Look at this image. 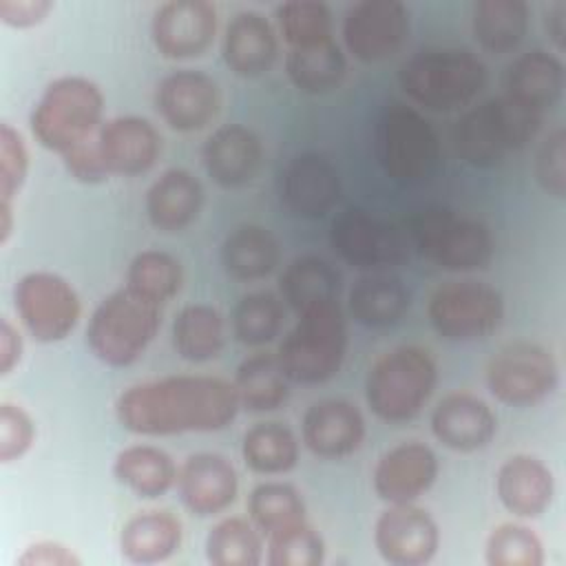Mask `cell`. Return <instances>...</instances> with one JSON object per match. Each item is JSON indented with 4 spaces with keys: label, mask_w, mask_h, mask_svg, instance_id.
Here are the masks:
<instances>
[{
    "label": "cell",
    "mask_w": 566,
    "mask_h": 566,
    "mask_svg": "<svg viewBox=\"0 0 566 566\" xmlns=\"http://www.w3.org/2000/svg\"><path fill=\"white\" fill-rule=\"evenodd\" d=\"M15 312L38 343L64 340L77 325L82 305L73 285L53 272H29L13 290Z\"/></svg>",
    "instance_id": "4fadbf2b"
},
{
    "label": "cell",
    "mask_w": 566,
    "mask_h": 566,
    "mask_svg": "<svg viewBox=\"0 0 566 566\" xmlns=\"http://www.w3.org/2000/svg\"><path fill=\"white\" fill-rule=\"evenodd\" d=\"M35 440V424L31 416L13 405L2 402L0 405V460L13 462L20 460Z\"/></svg>",
    "instance_id": "c3c4849f"
},
{
    "label": "cell",
    "mask_w": 566,
    "mask_h": 566,
    "mask_svg": "<svg viewBox=\"0 0 566 566\" xmlns=\"http://www.w3.org/2000/svg\"><path fill=\"white\" fill-rule=\"evenodd\" d=\"M248 513L252 524L268 537L279 528L305 520V502L287 482H263L252 489Z\"/></svg>",
    "instance_id": "60d3db41"
},
{
    "label": "cell",
    "mask_w": 566,
    "mask_h": 566,
    "mask_svg": "<svg viewBox=\"0 0 566 566\" xmlns=\"http://www.w3.org/2000/svg\"><path fill=\"white\" fill-rule=\"evenodd\" d=\"M398 84L413 104L447 113L478 97L486 84V66L467 49L431 46L400 64Z\"/></svg>",
    "instance_id": "7a4b0ae2"
},
{
    "label": "cell",
    "mask_w": 566,
    "mask_h": 566,
    "mask_svg": "<svg viewBox=\"0 0 566 566\" xmlns=\"http://www.w3.org/2000/svg\"><path fill=\"white\" fill-rule=\"evenodd\" d=\"M281 263L279 239L263 226H237L221 243V265L234 281H261Z\"/></svg>",
    "instance_id": "f546056e"
},
{
    "label": "cell",
    "mask_w": 566,
    "mask_h": 566,
    "mask_svg": "<svg viewBox=\"0 0 566 566\" xmlns=\"http://www.w3.org/2000/svg\"><path fill=\"white\" fill-rule=\"evenodd\" d=\"M161 325V305L122 287L108 294L91 314L86 343L108 367L133 365L153 343Z\"/></svg>",
    "instance_id": "ba28073f"
},
{
    "label": "cell",
    "mask_w": 566,
    "mask_h": 566,
    "mask_svg": "<svg viewBox=\"0 0 566 566\" xmlns=\"http://www.w3.org/2000/svg\"><path fill=\"white\" fill-rule=\"evenodd\" d=\"M407 237L422 259L449 272L482 270L495 252L484 221L447 206H427L411 214Z\"/></svg>",
    "instance_id": "277c9868"
},
{
    "label": "cell",
    "mask_w": 566,
    "mask_h": 566,
    "mask_svg": "<svg viewBox=\"0 0 566 566\" xmlns=\"http://www.w3.org/2000/svg\"><path fill=\"white\" fill-rule=\"evenodd\" d=\"M352 318L369 329L396 325L411 305V294L405 283L387 272H369L360 276L349 290Z\"/></svg>",
    "instance_id": "f1b7e54d"
},
{
    "label": "cell",
    "mask_w": 566,
    "mask_h": 566,
    "mask_svg": "<svg viewBox=\"0 0 566 566\" xmlns=\"http://www.w3.org/2000/svg\"><path fill=\"white\" fill-rule=\"evenodd\" d=\"M234 385L214 376H166L128 387L115 402L119 424L137 436L219 431L239 411Z\"/></svg>",
    "instance_id": "6da1fadb"
},
{
    "label": "cell",
    "mask_w": 566,
    "mask_h": 566,
    "mask_svg": "<svg viewBox=\"0 0 566 566\" xmlns=\"http://www.w3.org/2000/svg\"><path fill=\"white\" fill-rule=\"evenodd\" d=\"M184 272L181 263L161 250L139 252L126 270V287L135 294L164 305L181 290Z\"/></svg>",
    "instance_id": "ab89813d"
},
{
    "label": "cell",
    "mask_w": 566,
    "mask_h": 566,
    "mask_svg": "<svg viewBox=\"0 0 566 566\" xmlns=\"http://www.w3.org/2000/svg\"><path fill=\"white\" fill-rule=\"evenodd\" d=\"M283 325V305L272 292L245 294L232 312V332L239 343L261 347L274 340Z\"/></svg>",
    "instance_id": "b9f144b4"
},
{
    "label": "cell",
    "mask_w": 566,
    "mask_h": 566,
    "mask_svg": "<svg viewBox=\"0 0 566 566\" xmlns=\"http://www.w3.org/2000/svg\"><path fill=\"white\" fill-rule=\"evenodd\" d=\"M234 391L239 405L248 411L279 409L290 394V378L285 376L274 354H252L237 367Z\"/></svg>",
    "instance_id": "8d00e7d4"
},
{
    "label": "cell",
    "mask_w": 566,
    "mask_h": 566,
    "mask_svg": "<svg viewBox=\"0 0 566 566\" xmlns=\"http://www.w3.org/2000/svg\"><path fill=\"white\" fill-rule=\"evenodd\" d=\"M438 478V458L422 442H402L385 451L374 467V491L387 504H411Z\"/></svg>",
    "instance_id": "d6986e66"
},
{
    "label": "cell",
    "mask_w": 566,
    "mask_h": 566,
    "mask_svg": "<svg viewBox=\"0 0 566 566\" xmlns=\"http://www.w3.org/2000/svg\"><path fill=\"white\" fill-rule=\"evenodd\" d=\"M279 199L294 217H325L340 199V175L327 157L298 153L281 170Z\"/></svg>",
    "instance_id": "e0dca14e"
},
{
    "label": "cell",
    "mask_w": 566,
    "mask_h": 566,
    "mask_svg": "<svg viewBox=\"0 0 566 566\" xmlns=\"http://www.w3.org/2000/svg\"><path fill=\"white\" fill-rule=\"evenodd\" d=\"M374 544L380 557L394 566H422L440 546L436 520L420 506L389 504L374 524Z\"/></svg>",
    "instance_id": "9a60e30c"
},
{
    "label": "cell",
    "mask_w": 566,
    "mask_h": 566,
    "mask_svg": "<svg viewBox=\"0 0 566 566\" xmlns=\"http://www.w3.org/2000/svg\"><path fill=\"white\" fill-rule=\"evenodd\" d=\"M217 82L192 69H181L166 75L155 91V108L159 117L179 133L206 128L219 113Z\"/></svg>",
    "instance_id": "ac0fdd59"
},
{
    "label": "cell",
    "mask_w": 566,
    "mask_h": 566,
    "mask_svg": "<svg viewBox=\"0 0 566 566\" xmlns=\"http://www.w3.org/2000/svg\"><path fill=\"white\" fill-rule=\"evenodd\" d=\"M51 9L49 0H0V20L13 29H29L40 24Z\"/></svg>",
    "instance_id": "816d5d0a"
},
{
    "label": "cell",
    "mask_w": 566,
    "mask_h": 566,
    "mask_svg": "<svg viewBox=\"0 0 566 566\" xmlns=\"http://www.w3.org/2000/svg\"><path fill=\"white\" fill-rule=\"evenodd\" d=\"M22 358V336L9 323V318L0 321V374L7 376Z\"/></svg>",
    "instance_id": "f5cc1de1"
},
{
    "label": "cell",
    "mask_w": 566,
    "mask_h": 566,
    "mask_svg": "<svg viewBox=\"0 0 566 566\" xmlns=\"http://www.w3.org/2000/svg\"><path fill=\"white\" fill-rule=\"evenodd\" d=\"M276 24L290 49L332 40V11L318 0H290L279 4Z\"/></svg>",
    "instance_id": "7bdbcfd3"
},
{
    "label": "cell",
    "mask_w": 566,
    "mask_h": 566,
    "mask_svg": "<svg viewBox=\"0 0 566 566\" xmlns=\"http://www.w3.org/2000/svg\"><path fill=\"white\" fill-rule=\"evenodd\" d=\"M102 113L104 95L95 82L80 75L57 77L31 113V133L40 146L62 155L97 135Z\"/></svg>",
    "instance_id": "9c48e42d"
},
{
    "label": "cell",
    "mask_w": 566,
    "mask_h": 566,
    "mask_svg": "<svg viewBox=\"0 0 566 566\" xmlns=\"http://www.w3.org/2000/svg\"><path fill=\"white\" fill-rule=\"evenodd\" d=\"M345 352V316L338 301H332L298 314L296 325L279 345L276 358L290 382L321 385L338 374Z\"/></svg>",
    "instance_id": "5b68a950"
},
{
    "label": "cell",
    "mask_w": 566,
    "mask_h": 566,
    "mask_svg": "<svg viewBox=\"0 0 566 566\" xmlns=\"http://www.w3.org/2000/svg\"><path fill=\"white\" fill-rule=\"evenodd\" d=\"M13 232V208L11 203H0V243H7Z\"/></svg>",
    "instance_id": "11a10c76"
},
{
    "label": "cell",
    "mask_w": 566,
    "mask_h": 566,
    "mask_svg": "<svg viewBox=\"0 0 566 566\" xmlns=\"http://www.w3.org/2000/svg\"><path fill=\"white\" fill-rule=\"evenodd\" d=\"M564 93V64L555 53L533 49L515 57L506 71V97L544 115Z\"/></svg>",
    "instance_id": "4316f807"
},
{
    "label": "cell",
    "mask_w": 566,
    "mask_h": 566,
    "mask_svg": "<svg viewBox=\"0 0 566 566\" xmlns=\"http://www.w3.org/2000/svg\"><path fill=\"white\" fill-rule=\"evenodd\" d=\"M217 33V9L206 0H170L157 7L150 22L155 49L168 60L203 55Z\"/></svg>",
    "instance_id": "2e32d148"
},
{
    "label": "cell",
    "mask_w": 566,
    "mask_h": 566,
    "mask_svg": "<svg viewBox=\"0 0 566 566\" xmlns=\"http://www.w3.org/2000/svg\"><path fill=\"white\" fill-rule=\"evenodd\" d=\"M431 431L440 444L458 453L484 449L497 433L493 409L478 396L458 391L444 396L431 413Z\"/></svg>",
    "instance_id": "603a6c76"
},
{
    "label": "cell",
    "mask_w": 566,
    "mask_h": 566,
    "mask_svg": "<svg viewBox=\"0 0 566 566\" xmlns=\"http://www.w3.org/2000/svg\"><path fill=\"white\" fill-rule=\"evenodd\" d=\"M29 175V150L22 135L7 122L0 124V203H11Z\"/></svg>",
    "instance_id": "bcb514c9"
},
{
    "label": "cell",
    "mask_w": 566,
    "mask_h": 566,
    "mask_svg": "<svg viewBox=\"0 0 566 566\" xmlns=\"http://www.w3.org/2000/svg\"><path fill=\"white\" fill-rule=\"evenodd\" d=\"M241 455L250 471L259 475H281L298 462V440L281 422H256L243 433Z\"/></svg>",
    "instance_id": "74e56055"
},
{
    "label": "cell",
    "mask_w": 566,
    "mask_h": 566,
    "mask_svg": "<svg viewBox=\"0 0 566 566\" xmlns=\"http://www.w3.org/2000/svg\"><path fill=\"white\" fill-rule=\"evenodd\" d=\"M223 62L239 77L268 73L279 57V38L270 20L259 11H239L223 33Z\"/></svg>",
    "instance_id": "484cf974"
},
{
    "label": "cell",
    "mask_w": 566,
    "mask_h": 566,
    "mask_svg": "<svg viewBox=\"0 0 566 566\" xmlns=\"http://www.w3.org/2000/svg\"><path fill=\"white\" fill-rule=\"evenodd\" d=\"M226 345V321L221 312L206 303H192L177 312L172 321V347L188 363H206L221 354Z\"/></svg>",
    "instance_id": "e575fe53"
},
{
    "label": "cell",
    "mask_w": 566,
    "mask_h": 566,
    "mask_svg": "<svg viewBox=\"0 0 566 566\" xmlns=\"http://www.w3.org/2000/svg\"><path fill=\"white\" fill-rule=\"evenodd\" d=\"M542 115L517 102L491 97L464 111L453 128L458 157L473 168H493L522 150L539 130Z\"/></svg>",
    "instance_id": "3957f363"
},
{
    "label": "cell",
    "mask_w": 566,
    "mask_h": 566,
    "mask_svg": "<svg viewBox=\"0 0 566 566\" xmlns=\"http://www.w3.org/2000/svg\"><path fill=\"white\" fill-rule=\"evenodd\" d=\"M177 464L159 447L130 444L122 449L113 460V475L119 484L133 491L137 497H161L177 484Z\"/></svg>",
    "instance_id": "1f68e13d"
},
{
    "label": "cell",
    "mask_w": 566,
    "mask_h": 566,
    "mask_svg": "<svg viewBox=\"0 0 566 566\" xmlns=\"http://www.w3.org/2000/svg\"><path fill=\"white\" fill-rule=\"evenodd\" d=\"M201 157L214 184L221 188H243L261 170L263 146L248 126L226 124L208 135Z\"/></svg>",
    "instance_id": "cb8c5ba5"
},
{
    "label": "cell",
    "mask_w": 566,
    "mask_h": 566,
    "mask_svg": "<svg viewBox=\"0 0 566 566\" xmlns=\"http://www.w3.org/2000/svg\"><path fill=\"white\" fill-rule=\"evenodd\" d=\"M20 566H80L82 559L64 544L53 539H42L29 544L18 557Z\"/></svg>",
    "instance_id": "f907efd6"
},
{
    "label": "cell",
    "mask_w": 566,
    "mask_h": 566,
    "mask_svg": "<svg viewBox=\"0 0 566 566\" xmlns=\"http://www.w3.org/2000/svg\"><path fill=\"white\" fill-rule=\"evenodd\" d=\"M535 177L544 192L564 199L566 195V130L555 126L542 139L535 155Z\"/></svg>",
    "instance_id": "7dc6e473"
},
{
    "label": "cell",
    "mask_w": 566,
    "mask_h": 566,
    "mask_svg": "<svg viewBox=\"0 0 566 566\" xmlns=\"http://www.w3.org/2000/svg\"><path fill=\"white\" fill-rule=\"evenodd\" d=\"M374 153L380 170L398 186L429 181L440 166V139L416 108L394 102L376 119Z\"/></svg>",
    "instance_id": "8992f818"
},
{
    "label": "cell",
    "mask_w": 566,
    "mask_h": 566,
    "mask_svg": "<svg viewBox=\"0 0 566 566\" xmlns=\"http://www.w3.org/2000/svg\"><path fill=\"white\" fill-rule=\"evenodd\" d=\"M427 316L436 334L444 340H482L500 327L504 298L484 281H447L431 294Z\"/></svg>",
    "instance_id": "30bf717a"
},
{
    "label": "cell",
    "mask_w": 566,
    "mask_h": 566,
    "mask_svg": "<svg viewBox=\"0 0 566 566\" xmlns=\"http://www.w3.org/2000/svg\"><path fill=\"white\" fill-rule=\"evenodd\" d=\"M409 24V9L398 0L354 2L343 18V42L358 62L376 64L402 49Z\"/></svg>",
    "instance_id": "5bb4252c"
},
{
    "label": "cell",
    "mask_w": 566,
    "mask_h": 566,
    "mask_svg": "<svg viewBox=\"0 0 566 566\" xmlns=\"http://www.w3.org/2000/svg\"><path fill=\"white\" fill-rule=\"evenodd\" d=\"M285 71L298 91L323 95L338 88L347 73V60L332 38L312 46L290 49L285 55Z\"/></svg>",
    "instance_id": "d590c367"
},
{
    "label": "cell",
    "mask_w": 566,
    "mask_h": 566,
    "mask_svg": "<svg viewBox=\"0 0 566 566\" xmlns=\"http://www.w3.org/2000/svg\"><path fill=\"white\" fill-rule=\"evenodd\" d=\"M544 29L557 51L566 49V2L555 0L544 7Z\"/></svg>",
    "instance_id": "db71d44e"
},
{
    "label": "cell",
    "mask_w": 566,
    "mask_h": 566,
    "mask_svg": "<svg viewBox=\"0 0 566 566\" xmlns=\"http://www.w3.org/2000/svg\"><path fill=\"white\" fill-rule=\"evenodd\" d=\"M329 245L352 268L382 272L402 265L411 254L407 232L369 210L345 208L329 226Z\"/></svg>",
    "instance_id": "8fae6325"
},
{
    "label": "cell",
    "mask_w": 566,
    "mask_h": 566,
    "mask_svg": "<svg viewBox=\"0 0 566 566\" xmlns=\"http://www.w3.org/2000/svg\"><path fill=\"white\" fill-rule=\"evenodd\" d=\"M206 557L212 566H259L263 559L259 528L243 517L217 522L206 537Z\"/></svg>",
    "instance_id": "f35d334b"
},
{
    "label": "cell",
    "mask_w": 566,
    "mask_h": 566,
    "mask_svg": "<svg viewBox=\"0 0 566 566\" xmlns=\"http://www.w3.org/2000/svg\"><path fill=\"white\" fill-rule=\"evenodd\" d=\"M495 493L502 506L522 520L539 517L553 502V471L535 455L517 453L506 458L495 475Z\"/></svg>",
    "instance_id": "d4e9b609"
},
{
    "label": "cell",
    "mask_w": 566,
    "mask_h": 566,
    "mask_svg": "<svg viewBox=\"0 0 566 566\" xmlns=\"http://www.w3.org/2000/svg\"><path fill=\"white\" fill-rule=\"evenodd\" d=\"M484 559L489 566H542L546 553L533 528L506 522L495 526L486 537Z\"/></svg>",
    "instance_id": "ee69618b"
},
{
    "label": "cell",
    "mask_w": 566,
    "mask_h": 566,
    "mask_svg": "<svg viewBox=\"0 0 566 566\" xmlns=\"http://www.w3.org/2000/svg\"><path fill=\"white\" fill-rule=\"evenodd\" d=\"M279 287L283 301L296 314H301L314 305L338 301L340 274L323 256L301 254L285 265L279 279Z\"/></svg>",
    "instance_id": "d6a6232c"
},
{
    "label": "cell",
    "mask_w": 566,
    "mask_h": 566,
    "mask_svg": "<svg viewBox=\"0 0 566 566\" xmlns=\"http://www.w3.org/2000/svg\"><path fill=\"white\" fill-rule=\"evenodd\" d=\"M438 382V367L431 354L416 345L385 352L369 367L365 400L385 422H407L420 413Z\"/></svg>",
    "instance_id": "52a82bcc"
},
{
    "label": "cell",
    "mask_w": 566,
    "mask_h": 566,
    "mask_svg": "<svg viewBox=\"0 0 566 566\" xmlns=\"http://www.w3.org/2000/svg\"><path fill=\"white\" fill-rule=\"evenodd\" d=\"M270 566H321L325 562V542L305 520L268 535Z\"/></svg>",
    "instance_id": "f6af8a7d"
},
{
    "label": "cell",
    "mask_w": 566,
    "mask_h": 566,
    "mask_svg": "<svg viewBox=\"0 0 566 566\" xmlns=\"http://www.w3.org/2000/svg\"><path fill=\"white\" fill-rule=\"evenodd\" d=\"M181 546V522L168 511L133 515L119 533V551L130 564H159Z\"/></svg>",
    "instance_id": "4dcf8cb0"
},
{
    "label": "cell",
    "mask_w": 566,
    "mask_h": 566,
    "mask_svg": "<svg viewBox=\"0 0 566 566\" xmlns=\"http://www.w3.org/2000/svg\"><path fill=\"white\" fill-rule=\"evenodd\" d=\"M203 186L186 168L161 172L146 192V214L159 232H179L201 212Z\"/></svg>",
    "instance_id": "83f0119b"
},
{
    "label": "cell",
    "mask_w": 566,
    "mask_h": 566,
    "mask_svg": "<svg viewBox=\"0 0 566 566\" xmlns=\"http://www.w3.org/2000/svg\"><path fill=\"white\" fill-rule=\"evenodd\" d=\"M97 148L108 177H135L150 170L159 159L161 135L144 117H113L99 126Z\"/></svg>",
    "instance_id": "44dd1931"
},
{
    "label": "cell",
    "mask_w": 566,
    "mask_h": 566,
    "mask_svg": "<svg viewBox=\"0 0 566 566\" xmlns=\"http://www.w3.org/2000/svg\"><path fill=\"white\" fill-rule=\"evenodd\" d=\"M62 161L66 172L80 184H99L108 179V170L97 148V135L62 153Z\"/></svg>",
    "instance_id": "681fc988"
},
{
    "label": "cell",
    "mask_w": 566,
    "mask_h": 566,
    "mask_svg": "<svg viewBox=\"0 0 566 566\" xmlns=\"http://www.w3.org/2000/svg\"><path fill=\"white\" fill-rule=\"evenodd\" d=\"M528 18L531 11L524 0H480L471 9L473 38L489 53H509L524 40Z\"/></svg>",
    "instance_id": "836d02e7"
},
{
    "label": "cell",
    "mask_w": 566,
    "mask_h": 566,
    "mask_svg": "<svg viewBox=\"0 0 566 566\" xmlns=\"http://www.w3.org/2000/svg\"><path fill=\"white\" fill-rule=\"evenodd\" d=\"M301 436L314 455L323 460H340L363 444L365 418L358 407L347 400H316L303 413Z\"/></svg>",
    "instance_id": "ffe728a7"
},
{
    "label": "cell",
    "mask_w": 566,
    "mask_h": 566,
    "mask_svg": "<svg viewBox=\"0 0 566 566\" xmlns=\"http://www.w3.org/2000/svg\"><path fill=\"white\" fill-rule=\"evenodd\" d=\"M177 491L190 513L210 517L223 513L234 502L239 478L228 458L201 451L188 455L181 464L177 473Z\"/></svg>",
    "instance_id": "7402d4cb"
},
{
    "label": "cell",
    "mask_w": 566,
    "mask_h": 566,
    "mask_svg": "<svg viewBox=\"0 0 566 566\" xmlns=\"http://www.w3.org/2000/svg\"><path fill=\"white\" fill-rule=\"evenodd\" d=\"M559 382L553 354L528 340L502 347L486 367V385L495 400L511 407H533L548 398Z\"/></svg>",
    "instance_id": "7c38bea8"
}]
</instances>
